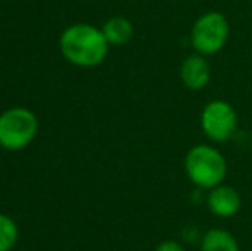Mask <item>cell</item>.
I'll use <instances>...</instances> for the list:
<instances>
[{
	"mask_svg": "<svg viewBox=\"0 0 252 251\" xmlns=\"http://www.w3.org/2000/svg\"><path fill=\"white\" fill-rule=\"evenodd\" d=\"M60 52L63 59L77 67H96L105 61L110 50L101 28L88 23H76L60 35Z\"/></svg>",
	"mask_w": 252,
	"mask_h": 251,
	"instance_id": "1",
	"label": "cell"
},
{
	"mask_svg": "<svg viewBox=\"0 0 252 251\" xmlns=\"http://www.w3.org/2000/svg\"><path fill=\"white\" fill-rule=\"evenodd\" d=\"M184 169L194 186L209 191L223 184L228 164L218 148L211 144H196L186 153Z\"/></svg>",
	"mask_w": 252,
	"mask_h": 251,
	"instance_id": "2",
	"label": "cell"
},
{
	"mask_svg": "<svg viewBox=\"0 0 252 251\" xmlns=\"http://www.w3.org/2000/svg\"><path fill=\"white\" fill-rule=\"evenodd\" d=\"M230 36V24L220 10H208L201 14L190 30V47L204 57L215 55L226 45Z\"/></svg>",
	"mask_w": 252,
	"mask_h": 251,
	"instance_id": "3",
	"label": "cell"
},
{
	"mask_svg": "<svg viewBox=\"0 0 252 251\" xmlns=\"http://www.w3.org/2000/svg\"><path fill=\"white\" fill-rule=\"evenodd\" d=\"M38 134V117L24 107L7 108L0 114V146L19 151L30 146Z\"/></svg>",
	"mask_w": 252,
	"mask_h": 251,
	"instance_id": "4",
	"label": "cell"
},
{
	"mask_svg": "<svg viewBox=\"0 0 252 251\" xmlns=\"http://www.w3.org/2000/svg\"><path fill=\"white\" fill-rule=\"evenodd\" d=\"M239 115L232 104L225 100H211L201 112V129L208 140L215 143H226L237 133Z\"/></svg>",
	"mask_w": 252,
	"mask_h": 251,
	"instance_id": "5",
	"label": "cell"
},
{
	"mask_svg": "<svg viewBox=\"0 0 252 251\" xmlns=\"http://www.w3.org/2000/svg\"><path fill=\"white\" fill-rule=\"evenodd\" d=\"M179 76L187 90H204L211 81V64H209L208 57L194 52V54L187 55L180 64Z\"/></svg>",
	"mask_w": 252,
	"mask_h": 251,
	"instance_id": "6",
	"label": "cell"
},
{
	"mask_svg": "<svg viewBox=\"0 0 252 251\" xmlns=\"http://www.w3.org/2000/svg\"><path fill=\"white\" fill-rule=\"evenodd\" d=\"M206 203H208L209 212L215 217L230 218L239 214L240 207H242V198H240V193L235 188L220 184L216 188L209 189Z\"/></svg>",
	"mask_w": 252,
	"mask_h": 251,
	"instance_id": "7",
	"label": "cell"
},
{
	"mask_svg": "<svg viewBox=\"0 0 252 251\" xmlns=\"http://www.w3.org/2000/svg\"><path fill=\"white\" fill-rule=\"evenodd\" d=\"M101 31L105 35L106 41L110 47H122L127 45L134 36V26L127 17L124 16H113L105 21L101 26Z\"/></svg>",
	"mask_w": 252,
	"mask_h": 251,
	"instance_id": "8",
	"label": "cell"
},
{
	"mask_svg": "<svg viewBox=\"0 0 252 251\" xmlns=\"http://www.w3.org/2000/svg\"><path fill=\"white\" fill-rule=\"evenodd\" d=\"M201 251H240L235 236L221 227L209 229L201 239Z\"/></svg>",
	"mask_w": 252,
	"mask_h": 251,
	"instance_id": "9",
	"label": "cell"
},
{
	"mask_svg": "<svg viewBox=\"0 0 252 251\" xmlns=\"http://www.w3.org/2000/svg\"><path fill=\"white\" fill-rule=\"evenodd\" d=\"M19 238V227L9 215L0 214V251H10Z\"/></svg>",
	"mask_w": 252,
	"mask_h": 251,
	"instance_id": "10",
	"label": "cell"
},
{
	"mask_svg": "<svg viewBox=\"0 0 252 251\" xmlns=\"http://www.w3.org/2000/svg\"><path fill=\"white\" fill-rule=\"evenodd\" d=\"M155 251H186L182 245H180L179 241H172V239H166V241L159 243L158 246H156Z\"/></svg>",
	"mask_w": 252,
	"mask_h": 251,
	"instance_id": "11",
	"label": "cell"
}]
</instances>
